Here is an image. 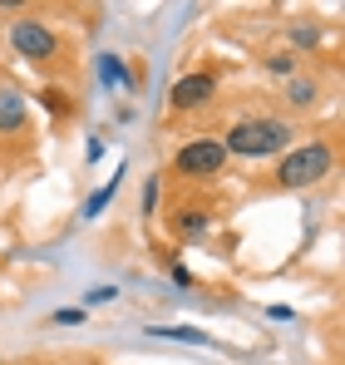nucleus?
<instances>
[{"mask_svg":"<svg viewBox=\"0 0 345 365\" xmlns=\"http://www.w3.org/2000/svg\"><path fill=\"white\" fill-rule=\"evenodd\" d=\"M118 187H123V163L114 168V178L104 182V187H94V192H89V202H84V212H79V217H84V222H99V217H104V207L118 197Z\"/></svg>","mask_w":345,"mask_h":365,"instance_id":"nucleus-8","label":"nucleus"},{"mask_svg":"<svg viewBox=\"0 0 345 365\" xmlns=\"http://www.w3.org/2000/svg\"><path fill=\"white\" fill-rule=\"evenodd\" d=\"M296 64H301V55H277V60H267V74H296Z\"/></svg>","mask_w":345,"mask_h":365,"instance_id":"nucleus-15","label":"nucleus"},{"mask_svg":"<svg viewBox=\"0 0 345 365\" xmlns=\"http://www.w3.org/2000/svg\"><path fill=\"white\" fill-rule=\"evenodd\" d=\"M331 168H336V143L331 138H311V143H291L287 153L277 158V168H272V182L277 187H316V182L331 178Z\"/></svg>","mask_w":345,"mask_h":365,"instance_id":"nucleus-2","label":"nucleus"},{"mask_svg":"<svg viewBox=\"0 0 345 365\" xmlns=\"http://www.w3.org/2000/svg\"><path fill=\"white\" fill-rule=\"evenodd\" d=\"M207 227H212V212H207V207H192V202L172 207V232H177L182 242H197V237H207Z\"/></svg>","mask_w":345,"mask_h":365,"instance_id":"nucleus-7","label":"nucleus"},{"mask_svg":"<svg viewBox=\"0 0 345 365\" xmlns=\"http://www.w3.org/2000/svg\"><path fill=\"white\" fill-rule=\"evenodd\" d=\"M296 138V128L287 119H272V114H257V119H237L222 133V153L227 158H247V163H262V158H282Z\"/></svg>","mask_w":345,"mask_h":365,"instance_id":"nucleus-1","label":"nucleus"},{"mask_svg":"<svg viewBox=\"0 0 345 365\" xmlns=\"http://www.w3.org/2000/svg\"><path fill=\"white\" fill-rule=\"evenodd\" d=\"M172 282H177V287H192V272H187L182 262H172Z\"/></svg>","mask_w":345,"mask_h":365,"instance_id":"nucleus-18","label":"nucleus"},{"mask_svg":"<svg viewBox=\"0 0 345 365\" xmlns=\"http://www.w3.org/2000/svg\"><path fill=\"white\" fill-rule=\"evenodd\" d=\"M50 321H55V326H79V321H84V306H59Z\"/></svg>","mask_w":345,"mask_h":365,"instance_id":"nucleus-16","label":"nucleus"},{"mask_svg":"<svg viewBox=\"0 0 345 365\" xmlns=\"http://www.w3.org/2000/svg\"><path fill=\"white\" fill-rule=\"evenodd\" d=\"M291 45H296V50H316V45H321V30H316V25H296V30H291Z\"/></svg>","mask_w":345,"mask_h":365,"instance_id":"nucleus-13","label":"nucleus"},{"mask_svg":"<svg viewBox=\"0 0 345 365\" xmlns=\"http://www.w3.org/2000/svg\"><path fill=\"white\" fill-rule=\"evenodd\" d=\"M99 84H109V89H128V84H133V69L118 60V55H99Z\"/></svg>","mask_w":345,"mask_h":365,"instance_id":"nucleus-9","label":"nucleus"},{"mask_svg":"<svg viewBox=\"0 0 345 365\" xmlns=\"http://www.w3.org/2000/svg\"><path fill=\"white\" fill-rule=\"evenodd\" d=\"M148 336H163V341H187V346H212L207 331L197 326H148Z\"/></svg>","mask_w":345,"mask_h":365,"instance_id":"nucleus-11","label":"nucleus"},{"mask_svg":"<svg viewBox=\"0 0 345 365\" xmlns=\"http://www.w3.org/2000/svg\"><path fill=\"white\" fill-rule=\"evenodd\" d=\"M158 197H163V178H148L143 182V217L158 212Z\"/></svg>","mask_w":345,"mask_h":365,"instance_id":"nucleus-14","label":"nucleus"},{"mask_svg":"<svg viewBox=\"0 0 345 365\" xmlns=\"http://www.w3.org/2000/svg\"><path fill=\"white\" fill-rule=\"evenodd\" d=\"M84 302H89V306H109V302H118V287H94Z\"/></svg>","mask_w":345,"mask_h":365,"instance_id":"nucleus-17","label":"nucleus"},{"mask_svg":"<svg viewBox=\"0 0 345 365\" xmlns=\"http://www.w3.org/2000/svg\"><path fill=\"white\" fill-rule=\"evenodd\" d=\"M222 168H227L222 138H187L172 148V178L182 182H212L222 178Z\"/></svg>","mask_w":345,"mask_h":365,"instance_id":"nucleus-4","label":"nucleus"},{"mask_svg":"<svg viewBox=\"0 0 345 365\" xmlns=\"http://www.w3.org/2000/svg\"><path fill=\"white\" fill-rule=\"evenodd\" d=\"M287 104L291 109H316V104H321V84H316V79H291Z\"/></svg>","mask_w":345,"mask_h":365,"instance_id":"nucleus-10","label":"nucleus"},{"mask_svg":"<svg viewBox=\"0 0 345 365\" xmlns=\"http://www.w3.org/2000/svg\"><path fill=\"white\" fill-rule=\"evenodd\" d=\"M5 40H10L15 60H25V64H40V69H50V64H59V55H64V40L55 35V25H50V20H40V15H30V10L10 20Z\"/></svg>","mask_w":345,"mask_h":365,"instance_id":"nucleus-3","label":"nucleus"},{"mask_svg":"<svg viewBox=\"0 0 345 365\" xmlns=\"http://www.w3.org/2000/svg\"><path fill=\"white\" fill-rule=\"evenodd\" d=\"M40 104H45V114H55V119H64V114H74V99L64 94V89H40Z\"/></svg>","mask_w":345,"mask_h":365,"instance_id":"nucleus-12","label":"nucleus"},{"mask_svg":"<svg viewBox=\"0 0 345 365\" xmlns=\"http://www.w3.org/2000/svg\"><path fill=\"white\" fill-rule=\"evenodd\" d=\"M217 99V74L212 69H192V74H182L177 84L168 89V104L172 114H192V109H207Z\"/></svg>","mask_w":345,"mask_h":365,"instance_id":"nucleus-5","label":"nucleus"},{"mask_svg":"<svg viewBox=\"0 0 345 365\" xmlns=\"http://www.w3.org/2000/svg\"><path fill=\"white\" fill-rule=\"evenodd\" d=\"M30 128V99L10 84H0V138H20Z\"/></svg>","mask_w":345,"mask_h":365,"instance_id":"nucleus-6","label":"nucleus"}]
</instances>
